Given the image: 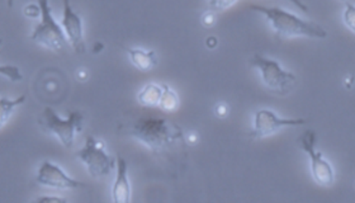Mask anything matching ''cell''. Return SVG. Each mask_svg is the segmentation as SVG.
I'll list each match as a JSON object with an SVG mask.
<instances>
[{
  "instance_id": "obj_9",
  "label": "cell",
  "mask_w": 355,
  "mask_h": 203,
  "mask_svg": "<svg viewBox=\"0 0 355 203\" xmlns=\"http://www.w3.org/2000/svg\"><path fill=\"white\" fill-rule=\"evenodd\" d=\"M36 183L41 187L59 189V191L87 187V184L71 178L70 175H67V172L61 166L50 160H44L41 163V166L38 168L37 175H36Z\"/></svg>"
},
{
  "instance_id": "obj_19",
  "label": "cell",
  "mask_w": 355,
  "mask_h": 203,
  "mask_svg": "<svg viewBox=\"0 0 355 203\" xmlns=\"http://www.w3.org/2000/svg\"><path fill=\"white\" fill-rule=\"evenodd\" d=\"M23 13L30 19H36V18L41 17V7H40V4L30 3V4H27L26 7L23 8Z\"/></svg>"
},
{
  "instance_id": "obj_17",
  "label": "cell",
  "mask_w": 355,
  "mask_h": 203,
  "mask_svg": "<svg viewBox=\"0 0 355 203\" xmlns=\"http://www.w3.org/2000/svg\"><path fill=\"white\" fill-rule=\"evenodd\" d=\"M0 73H1V76H7L10 82H19L23 79L19 69L13 67V65H3L0 68Z\"/></svg>"
},
{
  "instance_id": "obj_6",
  "label": "cell",
  "mask_w": 355,
  "mask_h": 203,
  "mask_svg": "<svg viewBox=\"0 0 355 203\" xmlns=\"http://www.w3.org/2000/svg\"><path fill=\"white\" fill-rule=\"evenodd\" d=\"M318 134L312 130L304 131L302 135L297 139L298 146L307 154L310 159V170L312 179L321 187H331L335 183V170L330 161L324 157L321 151L316 148Z\"/></svg>"
},
{
  "instance_id": "obj_8",
  "label": "cell",
  "mask_w": 355,
  "mask_h": 203,
  "mask_svg": "<svg viewBox=\"0 0 355 203\" xmlns=\"http://www.w3.org/2000/svg\"><path fill=\"white\" fill-rule=\"evenodd\" d=\"M306 123V118H283L269 108H261L254 114L252 128L249 135L254 140H260L278 134L283 128L298 127Z\"/></svg>"
},
{
  "instance_id": "obj_26",
  "label": "cell",
  "mask_w": 355,
  "mask_h": 203,
  "mask_svg": "<svg viewBox=\"0 0 355 203\" xmlns=\"http://www.w3.org/2000/svg\"><path fill=\"white\" fill-rule=\"evenodd\" d=\"M341 1H348V0H341Z\"/></svg>"
},
{
  "instance_id": "obj_22",
  "label": "cell",
  "mask_w": 355,
  "mask_h": 203,
  "mask_svg": "<svg viewBox=\"0 0 355 203\" xmlns=\"http://www.w3.org/2000/svg\"><path fill=\"white\" fill-rule=\"evenodd\" d=\"M36 202H67V200L62 197L44 196L38 197Z\"/></svg>"
},
{
  "instance_id": "obj_10",
  "label": "cell",
  "mask_w": 355,
  "mask_h": 203,
  "mask_svg": "<svg viewBox=\"0 0 355 203\" xmlns=\"http://www.w3.org/2000/svg\"><path fill=\"white\" fill-rule=\"evenodd\" d=\"M61 26L67 35L69 44L74 48L75 53L79 55L87 53L82 17L73 9L70 0H64V15Z\"/></svg>"
},
{
  "instance_id": "obj_24",
  "label": "cell",
  "mask_w": 355,
  "mask_h": 203,
  "mask_svg": "<svg viewBox=\"0 0 355 203\" xmlns=\"http://www.w3.org/2000/svg\"><path fill=\"white\" fill-rule=\"evenodd\" d=\"M76 76H78L79 80H87L88 79V73H87V70H79Z\"/></svg>"
},
{
  "instance_id": "obj_3",
  "label": "cell",
  "mask_w": 355,
  "mask_h": 203,
  "mask_svg": "<svg viewBox=\"0 0 355 203\" xmlns=\"http://www.w3.org/2000/svg\"><path fill=\"white\" fill-rule=\"evenodd\" d=\"M83 122L84 116L78 111L70 113L67 118H61L50 107L44 108L37 120L41 131L47 135L55 136L67 149H71L74 146L75 137L82 132Z\"/></svg>"
},
{
  "instance_id": "obj_12",
  "label": "cell",
  "mask_w": 355,
  "mask_h": 203,
  "mask_svg": "<svg viewBox=\"0 0 355 203\" xmlns=\"http://www.w3.org/2000/svg\"><path fill=\"white\" fill-rule=\"evenodd\" d=\"M126 53L130 62L142 73H148L157 65V55L153 50L133 47V48H126Z\"/></svg>"
},
{
  "instance_id": "obj_20",
  "label": "cell",
  "mask_w": 355,
  "mask_h": 203,
  "mask_svg": "<svg viewBox=\"0 0 355 203\" xmlns=\"http://www.w3.org/2000/svg\"><path fill=\"white\" fill-rule=\"evenodd\" d=\"M215 113L218 117H221V118L227 117L230 113L229 105H226L225 102L217 103V105H215Z\"/></svg>"
},
{
  "instance_id": "obj_14",
  "label": "cell",
  "mask_w": 355,
  "mask_h": 203,
  "mask_svg": "<svg viewBox=\"0 0 355 203\" xmlns=\"http://www.w3.org/2000/svg\"><path fill=\"white\" fill-rule=\"evenodd\" d=\"M163 97L160 100L159 109L166 113L177 112L180 107V99H179L177 91L171 88L168 84H163Z\"/></svg>"
},
{
  "instance_id": "obj_2",
  "label": "cell",
  "mask_w": 355,
  "mask_h": 203,
  "mask_svg": "<svg viewBox=\"0 0 355 203\" xmlns=\"http://www.w3.org/2000/svg\"><path fill=\"white\" fill-rule=\"evenodd\" d=\"M250 9L263 15L272 27L274 35L281 39L298 37L322 39L327 37V30L322 26L306 21L286 9L266 6H252Z\"/></svg>"
},
{
  "instance_id": "obj_21",
  "label": "cell",
  "mask_w": 355,
  "mask_h": 203,
  "mask_svg": "<svg viewBox=\"0 0 355 203\" xmlns=\"http://www.w3.org/2000/svg\"><path fill=\"white\" fill-rule=\"evenodd\" d=\"M202 23L205 24V26H212V24H215V12H212V10H208L206 12L203 17H202Z\"/></svg>"
},
{
  "instance_id": "obj_18",
  "label": "cell",
  "mask_w": 355,
  "mask_h": 203,
  "mask_svg": "<svg viewBox=\"0 0 355 203\" xmlns=\"http://www.w3.org/2000/svg\"><path fill=\"white\" fill-rule=\"evenodd\" d=\"M237 0H208V7L212 12H223L232 7Z\"/></svg>"
},
{
  "instance_id": "obj_7",
  "label": "cell",
  "mask_w": 355,
  "mask_h": 203,
  "mask_svg": "<svg viewBox=\"0 0 355 203\" xmlns=\"http://www.w3.org/2000/svg\"><path fill=\"white\" fill-rule=\"evenodd\" d=\"M76 158L87 168L92 178H105L116 168V161L108 154L105 143L94 136L89 135L85 145L76 152Z\"/></svg>"
},
{
  "instance_id": "obj_25",
  "label": "cell",
  "mask_w": 355,
  "mask_h": 203,
  "mask_svg": "<svg viewBox=\"0 0 355 203\" xmlns=\"http://www.w3.org/2000/svg\"><path fill=\"white\" fill-rule=\"evenodd\" d=\"M15 6V0H8V7L13 8Z\"/></svg>"
},
{
  "instance_id": "obj_11",
  "label": "cell",
  "mask_w": 355,
  "mask_h": 203,
  "mask_svg": "<svg viewBox=\"0 0 355 203\" xmlns=\"http://www.w3.org/2000/svg\"><path fill=\"white\" fill-rule=\"evenodd\" d=\"M132 197V188L128 179V166L122 157L116 160V178L112 187V201L114 203H130Z\"/></svg>"
},
{
  "instance_id": "obj_16",
  "label": "cell",
  "mask_w": 355,
  "mask_h": 203,
  "mask_svg": "<svg viewBox=\"0 0 355 203\" xmlns=\"http://www.w3.org/2000/svg\"><path fill=\"white\" fill-rule=\"evenodd\" d=\"M343 22L355 35V4L345 1V7L343 12Z\"/></svg>"
},
{
  "instance_id": "obj_13",
  "label": "cell",
  "mask_w": 355,
  "mask_h": 203,
  "mask_svg": "<svg viewBox=\"0 0 355 203\" xmlns=\"http://www.w3.org/2000/svg\"><path fill=\"white\" fill-rule=\"evenodd\" d=\"M163 85L156 83H148L141 89L137 96L139 105L146 108H159L160 100L163 97Z\"/></svg>"
},
{
  "instance_id": "obj_4",
  "label": "cell",
  "mask_w": 355,
  "mask_h": 203,
  "mask_svg": "<svg viewBox=\"0 0 355 203\" xmlns=\"http://www.w3.org/2000/svg\"><path fill=\"white\" fill-rule=\"evenodd\" d=\"M252 68L259 73L261 83L266 89L279 96H286L291 93L296 84L297 76L274 59L266 58L264 55L255 53L250 60Z\"/></svg>"
},
{
  "instance_id": "obj_5",
  "label": "cell",
  "mask_w": 355,
  "mask_h": 203,
  "mask_svg": "<svg viewBox=\"0 0 355 203\" xmlns=\"http://www.w3.org/2000/svg\"><path fill=\"white\" fill-rule=\"evenodd\" d=\"M38 4L41 7V22L31 33V41L53 53L64 51L69 41L61 23L58 22L52 15L49 0H38Z\"/></svg>"
},
{
  "instance_id": "obj_15",
  "label": "cell",
  "mask_w": 355,
  "mask_h": 203,
  "mask_svg": "<svg viewBox=\"0 0 355 203\" xmlns=\"http://www.w3.org/2000/svg\"><path fill=\"white\" fill-rule=\"evenodd\" d=\"M26 102V94H23L21 97L15 99L6 98V97H1L0 99V105H1V130L6 127L8 122L12 118L13 113H15V108L22 105Z\"/></svg>"
},
{
  "instance_id": "obj_1",
  "label": "cell",
  "mask_w": 355,
  "mask_h": 203,
  "mask_svg": "<svg viewBox=\"0 0 355 203\" xmlns=\"http://www.w3.org/2000/svg\"><path fill=\"white\" fill-rule=\"evenodd\" d=\"M127 134L153 154H162L175 143L185 140L183 128L165 118L145 117L131 125Z\"/></svg>"
},
{
  "instance_id": "obj_23",
  "label": "cell",
  "mask_w": 355,
  "mask_h": 203,
  "mask_svg": "<svg viewBox=\"0 0 355 203\" xmlns=\"http://www.w3.org/2000/svg\"><path fill=\"white\" fill-rule=\"evenodd\" d=\"M287 1H289V3H292L293 6H296L297 8H300L302 12H309V7L304 4V1L302 0H287Z\"/></svg>"
}]
</instances>
